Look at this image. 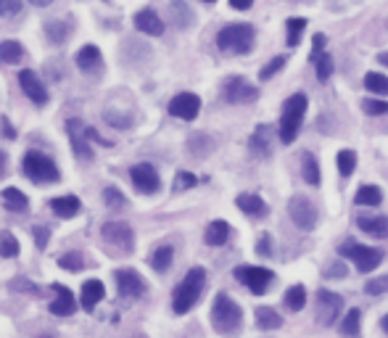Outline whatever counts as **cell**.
Returning <instances> with one entry per match:
<instances>
[{
    "instance_id": "94428289",
    "label": "cell",
    "mask_w": 388,
    "mask_h": 338,
    "mask_svg": "<svg viewBox=\"0 0 388 338\" xmlns=\"http://www.w3.org/2000/svg\"><path fill=\"white\" fill-rule=\"evenodd\" d=\"M29 3H32V6H37V8H48L53 0H29Z\"/></svg>"
},
{
    "instance_id": "816d5d0a",
    "label": "cell",
    "mask_w": 388,
    "mask_h": 338,
    "mask_svg": "<svg viewBox=\"0 0 388 338\" xmlns=\"http://www.w3.org/2000/svg\"><path fill=\"white\" fill-rule=\"evenodd\" d=\"M8 288H11V291H29V293H40V288L35 286V283H29L27 277H16V280L8 283Z\"/></svg>"
},
{
    "instance_id": "b9f144b4",
    "label": "cell",
    "mask_w": 388,
    "mask_h": 338,
    "mask_svg": "<svg viewBox=\"0 0 388 338\" xmlns=\"http://www.w3.org/2000/svg\"><path fill=\"white\" fill-rule=\"evenodd\" d=\"M106 122L111 127H117V130H127V127H133V114H117L114 108H106Z\"/></svg>"
},
{
    "instance_id": "484cf974",
    "label": "cell",
    "mask_w": 388,
    "mask_h": 338,
    "mask_svg": "<svg viewBox=\"0 0 388 338\" xmlns=\"http://www.w3.org/2000/svg\"><path fill=\"white\" fill-rule=\"evenodd\" d=\"M169 16H172V22L180 29H187V26L196 22V13H193V8L187 6L185 0H172L169 3Z\"/></svg>"
},
{
    "instance_id": "60d3db41",
    "label": "cell",
    "mask_w": 388,
    "mask_h": 338,
    "mask_svg": "<svg viewBox=\"0 0 388 338\" xmlns=\"http://www.w3.org/2000/svg\"><path fill=\"white\" fill-rule=\"evenodd\" d=\"M388 291V275H378V277H370L364 283V293L367 296H383Z\"/></svg>"
},
{
    "instance_id": "7dc6e473",
    "label": "cell",
    "mask_w": 388,
    "mask_h": 338,
    "mask_svg": "<svg viewBox=\"0 0 388 338\" xmlns=\"http://www.w3.org/2000/svg\"><path fill=\"white\" fill-rule=\"evenodd\" d=\"M196 175H190V172H185V169H183V172H177V175H174V191H177V193H180V191H187V188H193V185H196Z\"/></svg>"
},
{
    "instance_id": "bcb514c9",
    "label": "cell",
    "mask_w": 388,
    "mask_h": 338,
    "mask_svg": "<svg viewBox=\"0 0 388 338\" xmlns=\"http://www.w3.org/2000/svg\"><path fill=\"white\" fill-rule=\"evenodd\" d=\"M58 267H64V270H74V273H80L82 267H85V259H82L77 251H69L64 257H58Z\"/></svg>"
},
{
    "instance_id": "91938a15",
    "label": "cell",
    "mask_w": 388,
    "mask_h": 338,
    "mask_svg": "<svg viewBox=\"0 0 388 338\" xmlns=\"http://www.w3.org/2000/svg\"><path fill=\"white\" fill-rule=\"evenodd\" d=\"M8 175V156H6V151H0V180Z\"/></svg>"
},
{
    "instance_id": "e0dca14e",
    "label": "cell",
    "mask_w": 388,
    "mask_h": 338,
    "mask_svg": "<svg viewBox=\"0 0 388 338\" xmlns=\"http://www.w3.org/2000/svg\"><path fill=\"white\" fill-rule=\"evenodd\" d=\"M53 291H56V299L51 301V307H48L51 314H56V317H69V314L77 312V299H74V293H71L67 286H58V283H56Z\"/></svg>"
},
{
    "instance_id": "4316f807",
    "label": "cell",
    "mask_w": 388,
    "mask_h": 338,
    "mask_svg": "<svg viewBox=\"0 0 388 338\" xmlns=\"http://www.w3.org/2000/svg\"><path fill=\"white\" fill-rule=\"evenodd\" d=\"M254 323L259 330H278L282 325V317L272 307H256Z\"/></svg>"
},
{
    "instance_id": "5bb4252c",
    "label": "cell",
    "mask_w": 388,
    "mask_h": 338,
    "mask_svg": "<svg viewBox=\"0 0 388 338\" xmlns=\"http://www.w3.org/2000/svg\"><path fill=\"white\" fill-rule=\"evenodd\" d=\"M169 114L177 119H185V122H193L201 114V98L196 92H180L169 101Z\"/></svg>"
},
{
    "instance_id": "44dd1931",
    "label": "cell",
    "mask_w": 388,
    "mask_h": 338,
    "mask_svg": "<svg viewBox=\"0 0 388 338\" xmlns=\"http://www.w3.org/2000/svg\"><path fill=\"white\" fill-rule=\"evenodd\" d=\"M106 296V288L101 280H85V286H82V293H80V304L85 312H93L95 307L103 301Z\"/></svg>"
},
{
    "instance_id": "603a6c76",
    "label": "cell",
    "mask_w": 388,
    "mask_h": 338,
    "mask_svg": "<svg viewBox=\"0 0 388 338\" xmlns=\"http://www.w3.org/2000/svg\"><path fill=\"white\" fill-rule=\"evenodd\" d=\"M269 135H272L269 124H259V127H256L254 135H251V140H248L251 154H256V156H269V154H272V140H269Z\"/></svg>"
},
{
    "instance_id": "f1b7e54d",
    "label": "cell",
    "mask_w": 388,
    "mask_h": 338,
    "mask_svg": "<svg viewBox=\"0 0 388 338\" xmlns=\"http://www.w3.org/2000/svg\"><path fill=\"white\" fill-rule=\"evenodd\" d=\"M45 35L48 40L53 42V45H64L71 35V26L69 22H61V19H51V22H45Z\"/></svg>"
},
{
    "instance_id": "c3c4849f",
    "label": "cell",
    "mask_w": 388,
    "mask_h": 338,
    "mask_svg": "<svg viewBox=\"0 0 388 338\" xmlns=\"http://www.w3.org/2000/svg\"><path fill=\"white\" fill-rule=\"evenodd\" d=\"M362 111L370 117H383V114H388V101H364Z\"/></svg>"
},
{
    "instance_id": "4dcf8cb0",
    "label": "cell",
    "mask_w": 388,
    "mask_h": 338,
    "mask_svg": "<svg viewBox=\"0 0 388 338\" xmlns=\"http://www.w3.org/2000/svg\"><path fill=\"white\" fill-rule=\"evenodd\" d=\"M187 148H190V156L196 159H203L212 154V148H214V140L212 138H206L201 132H196V135H190L187 138Z\"/></svg>"
},
{
    "instance_id": "ac0fdd59",
    "label": "cell",
    "mask_w": 388,
    "mask_h": 338,
    "mask_svg": "<svg viewBox=\"0 0 388 338\" xmlns=\"http://www.w3.org/2000/svg\"><path fill=\"white\" fill-rule=\"evenodd\" d=\"M74 61H77V69L85 72V74H98V72L103 69V56H101V51H98L95 45L80 48L77 56H74Z\"/></svg>"
},
{
    "instance_id": "f6af8a7d",
    "label": "cell",
    "mask_w": 388,
    "mask_h": 338,
    "mask_svg": "<svg viewBox=\"0 0 388 338\" xmlns=\"http://www.w3.org/2000/svg\"><path fill=\"white\" fill-rule=\"evenodd\" d=\"M285 64H288V56H275V58H272V61H269V64L259 72V79H262V82H264V79H272Z\"/></svg>"
},
{
    "instance_id": "7a4b0ae2",
    "label": "cell",
    "mask_w": 388,
    "mask_h": 338,
    "mask_svg": "<svg viewBox=\"0 0 388 338\" xmlns=\"http://www.w3.org/2000/svg\"><path fill=\"white\" fill-rule=\"evenodd\" d=\"M203 286H206V270H203V267L187 270V275L183 277V283H180L177 291H174V299H172L174 312L177 314L190 312V309L199 304V299H201Z\"/></svg>"
},
{
    "instance_id": "1f68e13d",
    "label": "cell",
    "mask_w": 388,
    "mask_h": 338,
    "mask_svg": "<svg viewBox=\"0 0 388 338\" xmlns=\"http://www.w3.org/2000/svg\"><path fill=\"white\" fill-rule=\"evenodd\" d=\"M22 56H24L22 42H16V40H3L0 42V64H19Z\"/></svg>"
},
{
    "instance_id": "7bdbcfd3",
    "label": "cell",
    "mask_w": 388,
    "mask_h": 338,
    "mask_svg": "<svg viewBox=\"0 0 388 338\" xmlns=\"http://www.w3.org/2000/svg\"><path fill=\"white\" fill-rule=\"evenodd\" d=\"M103 201H106L108 209H121L127 207V198H124V193H121L119 188H114V185H108L106 191H103Z\"/></svg>"
},
{
    "instance_id": "8fae6325",
    "label": "cell",
    "mask_w": 388,
    "mask_h": 338,
    "mask_svg": "<svg viewBox=\"0 0 388 338\" xmlns=\"http://www.w3.org/2000/svg\"><path fill=\"white\" fill-rule=\"evenodd\" d=\"M222 95H225V101L233 106L254 104L256 98H259V88L251 85L246 77H230V79H225Z\"/></svg>"
},
{
    "instance_id": "83f0119b",
    "label": "cell",
    "mask_w": 388,
    "mask_h": 338,
    "mask_svg": "<svg viewBox=\"0 0 388 338\" xmlns=\"http://www.w3.org/2000/svg\"><path fill=\"white\" fill-rule=\"evenodd\" d=\"M357 207H380L383 204V191L378 185H362L357 195H354Z\"/></svg>"
},
{
    "instance_id": "f907efd6",
    "label": "cell",
    "mask_w": 388,
    "mask_h": 338,
    "mask_svg": "<svg viewBox=\"0 0 388 338\" xmlns=\"http://www.w3.org/2000/svg\"><path fill=\"white\" fill-rule=\"evenodd\" d=\"M32 235H35V243H37V248H45L48 246V241H51V230H48V227H42V225H35V227H32Z\"/></svg>"
},
{
    "instance_id": "e7e4bbea",
    "label": "cell",
    "mask_w": 388,
    "mask_h": 338,
    "mask_svg": "<svg viewBox=\"0 0 388 338\" xmlns=\"http://www.w3.org/2000/svg\"><path fill=\"white\" fill-rule=\"evenodd\" d=\"M203 3H214V0H203Z\"/></svg>"
},
{
    "instance_id": "ffe728a7",
    "label": "cell",
    "mask_w": 388,
    "mask_h": 338,
    "mask_svg": "<svg viewBox=\"0 0 388 338\" xmlns=\"http://www.w3.org/2000/svg\"><path fill=\"white\" fill-rule=\"evenodd\" d=\"M235 207L241 209L243 214L254 217V220H264L269 214V207L264 204V198H259L256 193H241L235 198Z\"/></svg>"
},
{
    "instance_id": "d4e9b609",
    "label": "cell",
    "mask_w": 388,
    "mask_h": 338,
    "mask_svg": "<svg viewBox=\"0 0 388 338\" xmlns=\"http://www.w3.org/2000/svg\"><path fill=\"white\" fill-rule=\"evenodd\" d=\"M230 225L225 220H214L209 222V227H206V233H203V241H206V246H225L230 238Z\"/></svg>"
},
{
    "instance_id": "3957f363",
    "label": "cell",
    "mask_w": 388,
    "mask_h": 338,
    "mask_svg": "<svg viewBox=\"0 0 388 338\" xmlns=\"http://www.w3.org/2000/svg\"><path fill=\"white\" fill-rule=\"evenodd\" d=\"M307 95L304 92H296L291 95L285 104H282V114H280V127H278V135L285 145L294 143L298 130H301V122H304V114H307Z\"/></svg>"
},
{
    "instance_id": "ee69618b",
    "label": "cell",
    "mask_w": 388,
    "mask_h": 338,
    "mask_svg": "<svg viewBox=\"0 0 388 338\" xmlns=\"http://www.w3.org/2000/svg\"><path fill=\"white\" fill-rule=\"evenodd\" d=\"M314 72H317V79H320V82L330 79V74H333V58H330L328 53H322L320 58L314 61Z\"/></svg>"
},
{
    "instance_id": "f35d334b",
    "label": "cell",
    "mask_w": 388,
    "mask_h": 338,
    "mask_svg": "<svg viewBox=\"0 0 388 338\" xmlns=\"http://www.w3.org/2000/svg\"><path fill=\"white\" fill-rule=\"evenodd\" d=\"M288 24V45L291 48H296L298 42H301V35H304V29H307V19H298V16H294V19H288L285 22Z\"/></svg>"
},
{
    "instance_id": "9f6ffc18",
    "label": "cell",
    "mask_w": 388,
    "mask_h": 338,
    "mask_svg": "<svg viewBox=\"0 0 388 338\" xmlns=\"http://www.w3.org/2000/svg\"><path fill=\"white\" fill-rule=\"evenodd\" d=\"M85 132H87V138H90V140H95V143L106 145V148H108V145H111V143H108V140H106V138H103V135H101V132H98V130H93V127H85Z\"/></svg>"
},
{
    "instance_id": "4fadbf2b",
    "label": "cell",
    "mask_w": 388,
    "mask_h": 338,
    "mask_svg": "<svg viewBox=\"0 0 388 338\" xmlns=\"http://www.w3.org/2000/svg\"><path fill=\"white\" fill-rule=\"evenodd\" d=\"M130 177H133V185L140 191V193H156L161 188V177H159V172H156V167L153 164H135L133 169H130Z\"/></svg>"
},
{
    "instance_id": "f5cc1de1",
    "label": "cell",
    "mask_w": 388,
    "mask_h": 338,
    "mask_svg": "<svg viewBox=\"0 0 388 338\" xmlns=\"http://www.w3.org/2000/svg\"><path fill=\"white\" fill-rule=\"evenodd\" d=\"M325 42H328V38H325L322 32H317V35L312 38V56H309L312 61H317V58H320V53L325 51Z\"/></svg>"
},
{
    "instance_id": "680465c9",
    "label": "cell",
    "mask_w": 388,
    "mask_h": 338,
    "mask_svg": "<svg viewBox=\"0 0 388 338\" xmlns=\"http://www.w3.org/2000/svg\"><path fill=\"white\" fill-rule=\"evenodd\" d=\"M230 6H233L235 11H248V8L254 6V0H230Z\"/></svg>"
},
{
    "instance_id": "d590c367",
    "label": "cell",
    "mask_w": 388,
    "mask_h": 338,
    "mask_svg": "<svg viewBox=\"0 0 388 338\" xmlns=\"http://www.w3.org/2000/svg\"><path fill=\"white\" fill-rule=\"evenodd\" d=\"M174 259V248L172 246H161L153 251V257H151V267L156 270V273H167L169 270V264Z\"/></svg>"
},
{
    "instance_id": "cb8c5ba5",
    "label": "cell",
    "mask_w": 388,
    "mask_h": 338,
    "mask_svg": "<svg viewBox=\"0 0 388 338\" xmlns=\"http://www.w3.org/2000/svg\"><path fill=\"white\" fill-rule=\"evenodd\" d=\"M357 227H360L362 233L373 235V238H386L388 235V220L386 217H380V214H375V217L360 214V217H357Z\"/></svg>"
},
{
    "instance_id": "11a10c76",
    "label": "cell",
    "mask_w": 388,
    "mask_h": 338,
    "mask_svg": "<svg viewBox=\"0 0 388 338\" xmlns=\"http://www.w3.org/2000/svg\"><path fill=\"white\" fill-rule=\"evenodd\" d=\"M0 127H3V130H0V132H3V138H8V140H14V138H16V130H14V127H11V122H8V119H6V117H0Z\"/></svg>"
},
{
    "instance_id": "74e56055",
    "label": "cell",
    "mask_w": 388,
    "mask_h": 338,
    "mask_svg": "<svg viewBox=\"0 0 388 338\" xmlns=\"http://www.w3.org/2000/svg\"><path fill=\"white\" fill-rule=\"evenodd\" d=\"M338 172H341V177H351L354 175V169H357V154L351 151V148H344L341 154H338Z\"/></svg>"
},
{
    "instance_id": "7402d4cb",
    "label": "cell",
    "mask_w": 388,
    "mask_h": 338,
    "mask_svg": "<svg viewBox=\"0 0 388 338\" xmlns=\"http://www.w3.org/2000/svg\"><path fill=\"white\" fill-rule=\"evenodd\" d=\"M51 209H53L56 217H61V220H71V217H77L80 214V198L77 195H58L51 201Z\"/></svg>"
},
{
    "instance_id": "6da1fadb",
    "label": "cell",
    "mask_w": 388,
    "mask_h": 338,
    "mask_svg": "<svg viewBox=\"0 0 388 338\" xmlns=\"http://www.w3.org/2000/svg\"><path fill=\"white\" fill-rule=\"evenodd\" d=\"M212 328L219 336H238L243 328V309L228 293H217L212 304Z\"/></svg>"
},
{
    "instance_id": "f546056e",
    "label": "cell",
    "mask_w": 388,
    "mask_h": 338,
    "mask_svg": "<svg viewBox=\"0 0 388 338\" xmlns=\"http://www.w3.org/2000/svg\"><path fill=\"white\" fill-rule=\"evenodd\" d=\"M3 207L8 211H16V214H24L29 209V198L16 188H6L3 191Z\"/></svg>"
},
{
    "instance_id": "2e32d148",
    "label": "cell",
    "mask_w": 388,
    "mask_h": 338,
    "mask_svg": "<svg viewBox=\"0 0 388 338\" xmlns=\"http://www.w3.org/2000/svg\"><path fill=\"white\" fill-rule=\"evenodd\" d=\"M19 85H22V90H24V95H27L32 104H37V106L48 104V90H45L42 79L37 77L32 69H24V72L19 74Z\"/></svg>"
},
{
    "instance_id": "be15d7a7",
    "label": "cell",
    "mask_w": 388,
    "mask_h": 338,
    "mask_svg": "<svg viewBox=\"0 0 388 338\" xmlns=\"http://www.w3.org/2000/svg\"><path fill=\"white\" fill-rule=\"evenodd\" d=\"M380 328H383V330H386V333H388V314H386V317H383V320H380Z\"/></svg>"
},
{
    "instance_id": "8992f818",
    "label": "cell",
    "mask_w": 388,
    "mask_h": 338,
    "mask_svg": "<svg viewBox=\"0 0 388 338\" xmlns=\"http://www.w3.org/2000/svg\"><path fill=\"white\" fill-rule=\"evenodd\" d=\"M338 254H341L344 259L354 261L360 273H373V270L380 267V261H383V251H380V248L360 246V243H354V241H344V243L338 246Z\"/></svg>"
},
{
    "instance_id": "8d00e7d4",
    "label": "cell",
    "mask_w": 388,
    "mask_h": 338,
    "mask_svg": "<svg viewBox=\"0 0 388 338\" xmlns=\"http://www.w3.org/2000/svg\"><path fill=\"white\" fill-rule=\"evenodd\" d=\"M364 88L375 95H388V77L380 72H367L364 74Z\"/></svg>"
},
{
    "instance_id": "03108f58",
    "label": "cell",
    "mask_w": 388,
    "mask_h": 338,
    "mask_svg": "<svg viewBox=\"0 0 388 338\" xmlns=\"http://www.w3.org/2000/svg\"><path fill=\"white\" fill-rule=\"evenodd\" d=\"M40 338H53V336H40Z\"/></svg>"
},
{
    "instance_id": "ab89813d",
    "label": "cell",
    "mask_w": 388,
    "mask_h": 338,
    "mask_svg": "<svg viewBox=\"0 0 388 338\" xmlns=\"http://www.w3.org/2000/svg\"><path fill=\"white\" fill-rule=\"evenodd\" d=\"M0 257L6 259H16L19 257V241H16L14 233H0Z\"/></svg>"
},
{
    "instance_id": "5b68a950",
    "label": "cell",
    "mask_w": 388,
    "mask_h": 338,
    "mask_svg": "<svg viewBox=\"0 0 388 338\" xmlns=\"http://www.w3.org/2000/svg\"><path fill=\"white\" fill-rule=\"evenodd\" d=\"M22 169H24V175H27L32 182H56L61 177V172H58V164H56L51 156H45L40 151H29L24 161H22Z\"/></svg>"
},
{
    "instance_id": "9c48e42d",
    "label": "cell",
    "mask_w": 388,
    "mask_h": 338,
    "mask_svg": "<svg viewBox=\"0 0 388 338\" xmlns=\"http://www.w3.org/2000/svg\"><path fill=\"white\" fill-rule=\"evenodd\" d=\"M288 214H291V220L298 230H314V225L320 220V211L307 195H294L288 201Z\"/></svg>"
},
{
    "instance_id": "277c9868",
    "label": "cell",
    "mask_w": 388,
    "mask_h": 338,
    "mask_svg": "<svg viewBox=\"0 0 388 338\" xmlns=\"http://www.w3.org/2000/svg\"><path fill=\"white\" fill-rule=\"evenodd\" d=\"M254 26L251 24H230L225 29H219L217 35V48L230 56H243V53H251L254 48Z\"/></svg>"
},
{
    "instance_id": "ba28073f",
    "label": "cell",
    "mask_w": 388,
    "mask_h": 338,
    "mask_svg": "<svg viewBox=\"0 0 388 338\" xmlns=\"http://www.w3.org/2000/svg\"><path fill=\"white\" fill-rule=\"evenodd\" d=\"M233 275H235L238 283H243V286L248 288L251 293H256V296H262V293L272 286V280H275V273H272V270H267V267H251V264H243V267H238Z\"/></svg>"
},
{
    "instance_id": "7c38bea8",
    "label": "cell",
    "mask_w": 388,
    "mask_h": 338,
    "mask_svg": "<svg viewBox=\"0 0 388 338\" xmlns=\"http://www.w3.org/2000/svg\"><path fill=\"white\" fill-rule=\"evenodd\" d=\"M114 280H117V291H119L121 299H140L146 293V280L140 275L130 270V267H121L114 273Z\"/></svg>"
},
{
    "instance_id": "6125c7cd",
    "label": "cell",
    "mask_w": 388,
    "mask_h": 338,
    "mask_svg": "<svg viewBox=\"0 0 388 338\" xmlns=\"http://www.w3.org/2000/svg\"><path fill=\"white\" fill-rule=\"evenodd\" d=\"M378 64L388 66V51H383V53H380V56H378Z\"/></svg>"
},
{
    "instance_id": "681fc988",
    "label": "cell",
    "mask_w": 388,
    "mask_h": 338,
    "mask_svg": "<svg viewBox=\"0 0 388 338\" xmlns=\"http://www.w3.org/2000/svg\"><path fill=\"white\" fill-rule=\"evenodd\" d=\"M22 11V0H0V16L8 19V16H16Z\"/></svg>"
},
{
    "instance_id": "836d02e7",
    "label": "cell",
    "mask_w": 388,
    "mask_h": 338,
    "mask_svg": "<svg viewBox=\"0 0 388 338\" xmlns=\"http://www.w3.org/2000/svg\"><path fill=\"white\" fill-rule=\"evenodd\" d=\"M301 175H304V180L309 185H320V164H317V159L312 156L309 151L301 154Z\"/></svg>"
},
{
    "instance_id": "9a60e30c",
    "label": "cell",
    "mask_w": 388,
    "mask_h": 338,
    "mask_svg": "<svg viewBox=\"0 0 388 338\" xmlns=\"http://www.w3.org/2000/svg\"><path fill=\"white\" fill-rule=\"evenodd\" d=\"M69 130V140H71V148H74V156L82 159V161H93V148L87 145V132H85V124L80 119H69L67 122Z\"/></svg>"
},
{
    "instance_id": "db71d44e",
    "label": "cell",
    "mask_w": 388,
    "mask_h": 338,
    "mask_svg": "<svg viewBox=\"0 0 388 338\" xmlns=\"http://www.w3.org/2000/svg\"><path fill=\"white\" fill-rule=\"evenodd\" d=\"M256 254H259V257H272V241H269L267 233L256 241Z\"/></svg>"
},
{
    "instance_id": "d6a6232c",
    "label": "cell",
    "mask_w": 388,
    "mask_h": 338,
    "mask_svg": "<svg viewBox=\"0 0 388 338\" xmlns=\"http://www.w3.org/2000/svg\"><path fill=\"white\" fill-rule=\"evenodd\" d=\"M360 323H362V312H360V309H348L346 317H344V320H341V325H338L341 336L360 338Z\"/></svg>"
},
{
    "instance_id": "6f0895ef",
    "label": "cell",
    "mask_w": 388,
    "mask_h": 338,
    "mask_svg": "<svg viewBox=\"0 0 388 338\" xmlns=\"http://www.w3.org/2000/svg\"><path fill=\"white\" fill-rule=\"evenodd\" d=\"M328 277H346V267H344V264H333V267H328Z\"/></svg>"
},
{
    "instance_id": "52a82bcc",
    "label": "cell",
    "mask_w": 388,
    "mask_h": 338,
    "mask_svg": "<svg viewBox=\"0 0 388 338\" xmlns=\"http://www.w3.org/2000/svg\"><path fill=\"white\" fill-rule=\"evenodd\" d=\"M101 238L106 241L111 248H117L119 254H133L135 251V233L127 222L111 220L101 225Z\"/></svg>"
},
{
    "instance_id": "30bf717a",
    "label": "cell",
    "mask_w": 388,
    "mask_h": 338,
    "mask_svg": "<svg viewBox=\"0 0 388 338\" xmlns=\"http://www.w3.org/2000/svg\"><path fill=\"white\" fill-rule=\"evenodd\" d=\"M341 312H344V299L338 293H333V291L320 288L317 291V325H335V320L341 317Z\"/></svg>"
},
{
    "instance_id": "d6986e66",
    "label": "cell",
    "mask_w": 388,
    "mask_h": 338,
    "mask_svg": "<svg viewBox=\"0 0 388 338\" xmlns=\"http://www.w3.org/2000/svg\"><path fill=\"white\" fill-rule=\"evenodd\" d=\"M135 26H137L143 35H151V38L164 35V22H161V16L153 11V8H143V11L135 13Z\"/></svg>"
},
{
    "instance_id": "e575fe53",
    "label": "cell",
    "mask_w": 388,
    "mask_h": 338,
    "mask_svg": "<svg viewBox=\"0 0 388 338\" xmlns=\"http://www.w3.org/2000/svg\"><path fill=\"white\" fill-rule=\"evenodd\" d=\"M304 304H307V288L304 286H291L285 291V307L291 312H301Z\"/></svg>"
}]
</instances>
